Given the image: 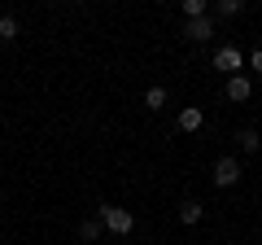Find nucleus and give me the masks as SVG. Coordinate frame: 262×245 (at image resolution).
<instances>
[{
    "instance_id": "obj_9",
    "label": "nucleus",
    "mask_w": 262,
    "mask_h": 245,
    "mask_svg": "<svg viewBox=\"0 0 262 245\" xmlns=\"http://www.w3.org/2000/svg\"><path fill=\"white\" fill-rule=\"evenodd\" d=\"M192 18H206V0H184V22Z\"/></svg>"
},
{
    "instance_id": "obj_1",
    "label": "nucleus",
    "mask_w": 262,
    "mask_h": 245,
    "mask_svg": "<svg viewBox=\"0 0 262 245\" xmlns=\"http://www.w3.org/2000/svg\"><path fill=\"white\" fill-rule=\"evenodd\" d=\"M101 223L110 228L114 236H127L131 228H136V215H131V210H122V206H101Z\"/></svg>"
},
{
    "instance_id": "obj_10",
    "label": "nucleus",
    "mask_w": 262,
    "mask_h": 245,
    "mask_svg": "<svg viewBox=\"0 0 262 245\" xmlns=\"http://www.w3.org/2000/svg\"><path fill=\"white\" fill-rule=\"evenodd\" d=\"M144 105H149V110H162V105H166V88H149V92H144Z\"/></svg>"
},
{
    "instance_id": "obj_2",
    "label": "nucleus",
    "mask_w": 262,
    "mask_h": 245,
    "mask_svg": "<svg viewBox=\"0 0 262 245\" xmlns=\"http://www.w3.org/2000/svg\"><path fill=\"white\" fill-rule=\"evenodd\" d=\"M236 179H241V167H236V158H219V162H214V184H219V189H232Z\"/></svg>"
},
{
    "instance_id": "obj_11",
    "label": "nucleus",
    "mask_w": 262,
    "mask_h": 245,
    "mask_svg": "<svg viewBox=\"0 0 262 245\" xmlns=\"http://www.w3.org/2000/svg\"><path fill=\"white\" fill-rule=\"evenodd\" d=\"M236 140H241V149H245V153H253V149H258V145H262V136H258V132H249V127H245V132L236 136Z\"/></svg>"
},
{
    "instance_id": "obj_8",
    "label": "nucleus",
    "mask_w": 262,
    "mask_h": 245,
    "mask_svg": "<svg viewBox=\"0 0 262 245\" xmlns=\"http://www.w3.org/2000/svg\"><path fill=\"white\" fill-rule=\"evenodd\" d=\"M101 219H83V223H79V236H83V241H96V236H101Z\"/></svg>"
},
{
    "instance_id": "obj_5",
    "label": "nucleus",
    "mask_w": 262,
    "mask_h": 245,
    "mask_svg": "<svg viewBox=\"0 0 262 245\" xmlns=\"http://www.w3.org/2000/svg\"><path fill=\"white\" fill-rule=\"evenodd\" d=\"M184 35L188 39H210L214 35V22L210 18H192V22H184Z\"/></svg>"
},
{
    "instance_id": "obj_12",
    "label": "nucleus",
    "mask_w": 262,
    "mask_h": 245,
    "mask_svg": "<svg viewBox=\"0 0 262 245\" xmlns=\"http://www.w3.org/2000/svg\"><path fill=\"white\" fill-rule=\"evenodd\" d=\"M13 35H18V22L5 13V18H0V39H13Z\"/></svg>"
},
{
    "instance_id": "obj_7",
    "label": "nucleus",
    "mask_w": 262,
    "mask_h": 245,
    "mask_svg": "<svg viewBox=\"0 0 262 245\" xmlns=\"http://www.w3.org/2000/svg\"><path fill=\"white\" fill-rule=\"evenodd\" d=\"M201 215L206 210L196 206V201H179V223H201Z\"/></svg>"
},
{
    "instance_id": "obj_4",
    "label": "nucleus",
    "mask_w": 262,
    "mask_h": 245,
    "mask_svg": "<svg viewBox=\"0 0 262 245\" xmlns=\"http://www.w3.org/2000/svg\"><path fill=\"white\" fill-rule=\"evenodd\" d=\"M249 96H253V84H249L245 75H232V79H227V101H249Z\"/></svg>"
},
{
    "instance_id": "obj_3",
    "label": "nucleus",
    "mask_w": 262,
    "mask_h": 245,
    "mask_svg": "<svg viewBox=\"0 0 262 245\" xmlns=\"http://www.w3.org/2000/svg\"><path fill=\"white\" fill-rule=\"evenodd\" d=\"M245 66V57H241V48H232V44H223L214 53V70H241Z\"/></svg>"
},
{
    "instance_id": "obj_14",
    "label": "nucleus",
    "mask_w": 262,
    "mask_h": 245,
    "mask_svg": "<svg viewBox=\"0 0 262 245\" xmlns=\"http://www.w3.org/2000/svg\"><path fill=\"white\" fill-rule=\"evenodd\" d=\"M249 66H253V70H262V48H253V57H249Z\"/></svg>"
},
{
    "instance_id": "obj_6",
    "label": "nucleus",
    "mask_w": 262,
    "mask_h": 245,
    "mask_svg": "<svg viewBox=\"0 0 262 245\" xmlns=\"http://www.w3.org/2000/svg\"><path fill=\"white\" fill-rule=\"evenodd\" d=\"M201 122H206V114L196 110V105H184V110H179V132H196Z\"/></svg>"
},
{
    "instance_id": "obj_13",
    "label": "nucleus",
    "mask_w": 262,
    "mask_h": 245,
    "mask_svg": "<svg viewBox=\"0 0 262 245\" xmlns=\"http://www.w3.org/2000/svg\"><path fill=\"white\" fill-rule=\"evenodd\" d=\"M232 13H241V0H219V18H232Z\"/></svg>"
}]
</instances>
